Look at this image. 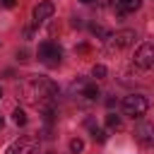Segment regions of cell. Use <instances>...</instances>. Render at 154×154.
Returning a JSON list of instances; mask_svg holds the SVG:
<instances>
[{"label":"cell","mask_w":154,"mask_h":154,"mask_svg":"<svg viewBox=\"0 0 154 154\" xmlns=\"http://www.w3.org/2000/svg\"><path fill=\"white\" fill-rule=\"evenodd\" d=\"M106 125H108V128H116V130H118V128H120V118H118L116 113H108V116H106Z\"/></svg>","instance_id":"7c38bea8"},{"label":"cell","mask_w":154,"mask_h":154,"mask_svg":"<svg viewBox=\"0 0 154 154\" xmlns=\"http://www.w3.org/2000/svg\"><path fill=\"white\" fill-rule=\"evenodd\" d=\"M22 96L26 103L41 108V111H53V101L58 96V84L48 77H31L22 87Z\"/></svg>","instance_id":"6da1fadb"},{"label":"cell","mask_w":154,"mask_h":154,"mask_svg":"<svg viewBox=\"0 0 154 154\" xmlns=\"http://www.w3.org/2000/svg\"><path fill=\"white\" fill-rule=\"evenodd\" d=\"M135 65L137 67H142V70H149V67H154V43H142L140 48H137V53H135Z\"/></svg>","instance_id":"8992f818"},{"label":"cell","mask_w":154,"mask_h":154,"mask_svg":"<svg viewBox=\"0 0 154 154\" xmlns=\"http://www.w3.org/2000/svg\"><path fill=\"white\" fill-rule=\"evenodd\" d=\"M82 149H84V142H82L79 137L70 140V152H75V154H77V152H82Z\"/></svg>","instance_id":"4fadbf2b"},{"label":"cell","mask_w":154,"mask_h":154,"mask_svg":"<svg viewBox=\"0 0 154 154\" xmlns=\"http://www.w3.org/2000/svg\"><path fill=\"white\" fill-rule=\"evenodd\" d=\"M91 135H94V140H96V142H106V130L94 128V130H91Z\"/></svg>","instance_id":"9a60e30c"},{"label":"cell","mask_w":154,"mask_h":154,"mask_svg":"<svg viewBox=\"0 0 154 154\" xmlns=\"http://www.w3.org/2000/svg\"><path fill=\"white\" fill-rule=\"evenodd\" d=\"M79 2H84V5H89V2H94V0H79Z\"/></svg>","instance_id":"ac0fdd59"},{"label":"cell","mask_w":154,"mask_h":154,"mask_svg":"<svg viewBox=\"0 0 154 154\" xmlns=\"http://www.w3.org/2000/svg\"><path fill=\"white\" fill-rule=\"evenodd\" d=\"M12 120H14L17 125H26V113H24L22 108H14V111H12Z\"/></svg>","instance_id":"8fae6325"},{"label":"cell","mask_w":154,"mask_h":154,"mask_svg":"<svg viewBox=\"0 0 154 154\" xmlns=\"http://www.w3.org/2000/svg\"><path fill=\"white\" fill-rule=\"evenodd\" d=\"M38 60L46 65V67H58L60 65V58H63V51L55 41H43L38 43V51H36Z\"/></svg>","instance_id":"7a4b0ae2"},{"label":"cell","mask_w":154,"mask_h":154,"mask_svg":"<svg viewBox=\"0 0 154 154\" xmlns=\"http://www.w3.org/2000/svg\"><path fill=\"white\" fill-rule=\"evenodd\" d=\"M14 2H17V0H2V5H5V7H14Z\"/></svg>","instance_id":"e0dca14e"},{"label":"cell","mask_w":154,"mask_h":154,"mask_svg":"<svg viewBox=\"0 0 154 154\" xmlns=\"http://www.w3.org/2000/svg\"><path fill=\"white\" fill-rule=\"evenodd\" d=\"M135 140L144 147H152L154 144V123H140L135 128Z\"/></svg>","instance_id":"ba28073f"},{"label":"cell","mask_w":154,"mask_h":154,"mask_svg":"<svg viewBox=\"0 0 154 154\" xmlns=\"http://www.w3.org/2000/svg\"><path fill=\"white\" fill-rule=\"evenodd\" d=\"M55 12V5L51 2V0H41L34 10H31V17H34V24H43L51 14Z\"/></svg>","instance_id":"52a82bcc"},{"label":"cell","mask_w":154,"mask_h":154,"mask_svg":"<svg viewBox=\"0 0 154 154\" xmlns=\"http://www.w3.org/2000/svg\"><path fill=\"white\" fill-rule=\"evenodd\" d=\"M135 38H137V34H135L132 29H120V31L111 34L106 41H108V48H116V51H120V48H128V46H132V43H135Z\"/></svg>","instance_id":"5b68a950"},{"label":"cell","mask_w":154,"mask_h":154,"mask_svg":"<svg viewBox=\"0 0 154 154\" xmlns=\"http://www.w3.org/2000/svg\"><path fill=\"white\" fill-rule=\"evenodd\" d=\"M0 99H2V89H0Z\"/></svg>","instance_id":"d6986e66"},{"label":"cell","mask_w":154,"mask_h":154,"mask_svg":"<svg viewBox=\"0 0 154 154\" xmlns=\"http://www.w3.org/2000/svg\"><path fill=\"white\" fill-rule=\"evenodd\" d=\"M91 75H94L96 79L106 77V65H94V67H91Z\"/></svg>","instance_id":"5bb4252c"},{"label":"cell","mask_w":154,"mask_h":154,"mask_svg":"<svg viewBox=\"0 0 154 154\" xmlns=\"http://www.w3.org/2000/svg\"><path fill=\"white\" fill-rule=\"evenodd\" d=\"M17 58L24 63V60H26V51H17Z\"/></svg>","instance_id":"2e32d148"},{"label":"cell","mask_w":154,"mask_h":154,"mask_svg":"<svg viewBox=\"0 0 154 154\" xmlns=\"http://www.w3.org/2000/svg\"><path fill=\"white\" fill-rule=\"evenodd\" d=\"M70 89H72L75 96H82V99H87V101H96V99L101 96L96 82H87V79H77V82H72Z\"/></svg>","instance_id":"277c9868"},{"label":"cell","mask_w":154,"mask_h":154,"mask_svg":"<svg viewBox=\"0 0 154 154\" xmlns=\"http://www.w3.org/2000/svg\"><path fill=\"white\" fill-rule=\"evenodd\" d=\"M0 128H2V118H0Z\"/></svg>","instance_id":"ffe728a7"},{"label":"cell","mask_w":154,"mask_h":154,"mask_svg":"<svg viewBox=\"0 0 154 154\" xmlns=\"http://www.w3.org/2000/svg\"><path fill=\"white\" fill-rule=\"evenodd\" d=\"M111 7L120 14H128V12H137L142 7V0H111Z\"/></svg>","instance_id":"30bf717a"},{"label":"cell","mask_w":154,"mask_h":154,"mask_svg":"<svg viewBox=\"0 0 154 154\" xmlns=\"http://www.w3.org/2000/svg\"><path fill=\"white\" fill-rule=\"evenodd\" d=\"M36 152H38V142H36V140H29V137L17 140V142L7 149V154H36Z\"/></svg>","instance_id":"9c48e42d"},{"label":"cell","mask_w":154,"mask_h":154,"mask_svg":"<svg viewBox=\"0 0 154 154\" xmlns=\"http://www.w3.org/2000/svg\"><path fill=\"white\" fill-rule=\"evenodd\" d=\"M147 108H149V101H147V96H142V94H130V96L123 99V111H125V116H130V118H142V116L147 113Z\"/></svg>","instance_id":"3957f363"}]
</instances>
